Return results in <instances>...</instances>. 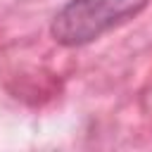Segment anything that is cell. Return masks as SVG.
Wrapping results in <instances>:
<instances>
[{"mask_svg":"<svg viewBox=\"0 0 152 152\" xmlns=\"http://www.w3.org/2000/svg\"><path fill=\"white\" fill-rule=\"evenodd\" d=\"M147 0H71L52 19V38L59 45H86L109 28L133 19Z\"/></svg>","mask_w":152,"mask_h":152,"instance_id":"1","label":"cell"}]
</instances>
